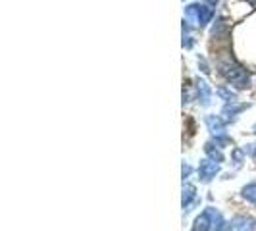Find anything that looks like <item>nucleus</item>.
Returning a JSON list of instances; mask_svg holds the SVG:
<instances>
[{
  "label": "nucleus",
  "instance_id": "1",
  "mask_svg": "<svg viewBox=\"0 0 256 231\" xmlns=\"http://www.w3.org/2000/svg\"><path fill=\"white\" fill-rule=\"evenodd\" d=\"M206 216L210 218V224H212V230L214 231H233L231 224H227V222L219 216V212H216L214 208H208V210H206Z\"/></svg>",
  "mask_w": 256,
  "mask_h": 231
},
{
  "label": "nucleus",
  "instance_id": "2",
  "mask_svg": "<svg viewBox=\"0 0 256 231\" xmlns=\"http://www.w3.org/2000/svg\"><path fill=\"white\" fill-rule=\"evenodd\" d=\"M256 224L253 218H245V216H239L233 222V231H255Z\"/></svg>",
  "mask_w": 256,
  "mask_h": 231
},
{
  "label": "nucleus",
  "instance_id": "3",
  "mask_svg": "<svg viewBox=\"0 0 256 231\" xmlns=\"http://www.w3.org/2000/svg\"><path fill=\"white\" fill-rule=\"evenodd\" d=\"M208 230H212V224H210V218H208L206 212H204V214H200L197 220H195L193 230L191 231H208Z\"/></svg>",
  "mask_w": 256,
  "mask_h": 231
},
{
  "label": "nucleus",
  "instance_id": "4",
  "mask_svg": "<svg viewBox=\"0 0 256 231\" xmlns=\"http://www.w3.org/2000/svg\"><path fill=\"white\" fill-rule=\"evenodd\" d=\"M216 172H218L216 164H208V162H204V164L200 166V177H202L204 181H208V179H210Z\"/></svg>",
  "mask_w": 256,
  "mask_h": 231
},
{
  "label": "nucleus",
  "instance_id": "5",
  "mask_svg": "<svg viewBox=\"0 0 256 231\" xmlns=\"http://www.w3.org/2000/svg\"><path fill=\"white\" fill-rule=\"evenodd\" d=\"M243 196L249 200V202H253L256 204V183H251V185H247L245 189H243Z\"/></svg>",
  "mask_w": 256,
  "mask_h": 231
},
{
  "label": "nucleus",
  "instance_id": "6",
  "mask_svg": "<svg viewBox=\"0 0 256 231\" xmlns=\"http://www.w3.org/2000/svg\"><path fill=\"white\" fill-rule=\"evenodd\" d=\"M193 196H195V189L187 185V187L183 189V208H187V206H189V202L193 200Z\"/></svg>",
  "mask_w": 256,
  "mask_h": 231
}]
</instances>
